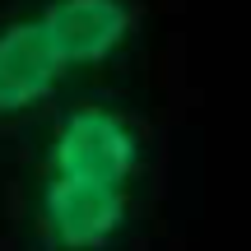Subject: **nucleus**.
<instances>
[{
    "label": "nucleus",
    "instance_id": "f257e3e1",
    "mask_svg": "<svg viewBox=\"0 0 251 251\" xmlns=\"http://www.w3.org/2000/svg\"><path fill=\"white\" fill-rule=\"evenodd\" d=\"M158 135L135 84H102L14 135V251H135Z\"/></svg>",
    "mask_w": 251,
    "mask_h": 251
},
{
    "label": "nucleus",
    "instance_id": "f03ea898",
    "mask_svg": "<svg viewBox=\"0 0 251 251\" xmlns=\"http://www.w3.org/2000/svg\"><path fill=\"white\" fill-rule=\"evenodd\" d=\"M144 0H5L0 126H28L102 84H135Z\"/></svg>",
    "mask_w": 251,
    "mask_h": 251
}]
</instances>
